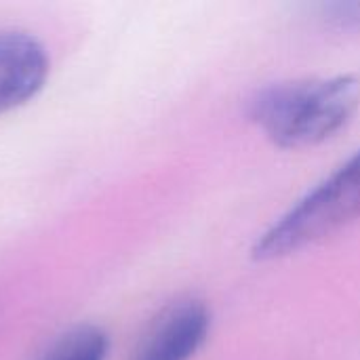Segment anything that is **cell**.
<instances>
[{"label": "cell", "mask_w": 360, "mask_h": 360, "mask_svg": "<svg viewBox=\"0 0 360 360\" xmlns=\"http://www.w3.org/2000/svg\"><path fill=\"white\" fill-rule=\"evenodd\" d=\"M359 108L360 78L338 74L266 86L253 97L249 114L276 146L297 150L331 139Z\"/></svg>", "instance_id": "6da1fadb"}, {"label": "cell", "mask_w": 360, "mask_h": 360, "mask_svg": "<svg viewBox=\"0 0 360 360\" xmlns=\"http://www.w3.org/2000/svg\"><path fill=\"white\" fill-rule=\"evenodd\" d=\"M356 219H360V150L257 236L251 255L257 262L289 257Z\"/></svg>", "instance_id": "7a4b0ae2"}, {"label": "cell", "mask_w": 360, "mask_h": 360, "mask_svg": "<svg viewBox=\"0 0 360 360\" xmlns=\"http://www.w3.org/2000/svg\"><path fill=\"white\" fill-rule=\"evenodd\" d=\"M209 329L211 312L205 302H175L152 323L131 360H190L202 348Z\"/></svg>", "instance_id": "3957f363"}, {"label": "cell", "mask_w": 360, "mask_h": 360, "mask_svg": "<svg viewBox=\"0 0 360 360\" xmlns=\"http://www.w3.org/2000/svg\"><path fill=\"white\" fill-rule=\"evenodd\" d=\"M49 55L25 32H0V112L30 101L46 82Z\"/></svg>", "instance_id": "277c9868"}, {"label": "cell", "mask_w": 360, "mask_h": 360, "mask_svg": "<svg viewBox=\"0 0 360 360\" xmlns=\"http://www.w3.org/2000/svg\"><path fill=\"white\" fill-rule=\"evenodd\" d=\"M110 340L97 325H76L59 335L38 360H105Z\"/></svg>", "instance_id": "5b68a950"}, {"label": "cell", "mask_w": 360, "mask_h": 360, "mask_svg": "<svg viewBox=\"0 0 360 360\" xmlns=\"http://www.w3.org/2000/svg\"><path fill=\"white\" fill-rule=\"evenodd\" d=\"M327 19L342 30H360V2H335L327 8Z\"/></svg>", "instance_id": "8992f818"}]
</instances>
